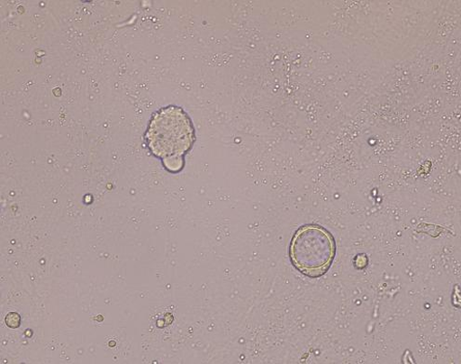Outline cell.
Listing matches in <instances>:
<instances>
[{"instance_id": "obj_1", "label": "cell", "mask_w": 461, "mask_h": 364, "mask_svg": "<svg viewBox=\"0 0 461 364\" xmlns=\"http://www.w3.org/2000/svg\"><path fill=\"white\" fill-rule=\"evenodd\" d=\"M146 138L151 152L162 159L166 169L178 173L185 166L184 156L194 143V129L182 107L169 105L153 115Z\"/></svg>"}, {"instance_id": "obj_2", "label": "cell", "mask_w": 461, "mask_h": 364, "mask_svg": "<svg viewBox=\"0 0 461 364\" xmlns=\"http://www.w3.org/2000/svg\"><path fill=\"white\" fill-rule=\"evenodd\" d=\"M336 256V241L326 229L314 223L301 227L294 236L290 258L302 274L317 278L330 268Z\"/></svg>"}, {"instance_id": "obj_3", "label": "cell", "mask_w": 461, "mask_h": 364, "mask_svg": "<svg viewBox=\"0 0 461 364\" xmlns=\"http://www.w3.org/2000/svg\"><path fill=\"white\" fill-rule=\"evenodd\" d=\"M21 318L17 314H10L6 317V323L12 328H16L20 325Z\"/></svg>"}]
</instances>
